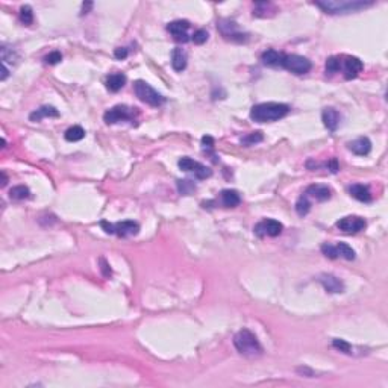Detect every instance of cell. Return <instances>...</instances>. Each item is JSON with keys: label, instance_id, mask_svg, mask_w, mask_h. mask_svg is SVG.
Wrapping results in <instances>:
<instances>
[{"label": "cell", "instance_id": "1", "mask_svg": "<svg viewBox=\"0 0 388 388\" xmlns=\"http://www.w3.org/2000/svg\"><path fill=\"white\" fill-rule=\"evenodd\" d=\"M290 107L287 103L279 102H266L258 103L250 110V118L258 123H269V121H277L288 115Z\"/></svg>", "mask_w": 388, "mask_h": 388}, {"label": "cell", "instance_id": "2", "mask_svg": "<svg viewBox=\"0 0 388 388\" xmlns=\"http://www.w3.org/2000/svg\"><path fill=\"white\" fill-rule=\"evenodd\" d=\"M314 5L326 14L335 15V14L358 12L361 9L373 6L375 2H362V0H323V2H314Z\"/></svg>", "mask_w": 388, "mask_h": 388}, {"label": "cell", "instance_id": "3", "mask_svg": "<svg viewBox=\"0 0 388 388\" xmlns=\"http://www.w3.org/2000/svg\"><path fill=\"white\" fill-rule=\"evenodd\" d=\"M234 346L241 355L255 358L262 354V346L259 344L256 335L249 329H241L235 333Z\"/></svg>", "mask_w": 388, "mask_h": 388}, {"label": "cell", "instance_id": "4", "mask_svg": "<svg viewBox=\"0 0 388 388\" xmlns=\"http://www.w3.org/2000/svg\"><path fill=\"white\" fill-rule=\"evenodd\" d=\"M138 114V108H131L128 105H115L103 114V120L107 125H115L118 121H134Z\"/></svg>", "mask_w": 388, "mask_h": 388}, {"label": "cell", "instance_id": "5", "mask_svg": "<svg viewBox=\"0 0 388 388\" xmlns=\"http://www.w3.org/2000/svg\"><path fill=\"white\" fill-rule=\"evenodd\" d=\"M134 91H135V96L141 102L150 105V107H160V105H163L166 102V99L160 93H158V91H155L146 81H141V79L139 81H135V83H134Z\"/></svg>", "mask_w": 388, "mask_h": 388}, {"label": "cell", "instance_id": "6", "mask_svg": "<svg viewBox=\"0 0 388 388\" xmlns=\"http://www.w3.org/2000/svg\"><path fill=\"white\" fill-rule=\"evenodd\" d=\"M100 226L105 229L107 234H115L118 237H131L137 235L139 232V224L132 220H125V222H118L115 224L108 223V222H100Z\"/></svg>", "mask_w": 388, "mask_h": 388}, {"label": "cell", "instance_id": "7", "mask_svg": "<svg viewBox=\"0 0 388 388\" xmlns=\"http://www.w3.org/2000/svg\"><path fill=\"white\" fill-rule=\"evenodd\" d=\"M282 67L288 72H291L293 75H306L309 70L312 68V64L308 58H304L301 55H287L284 56V62H282Z\"/></svg>", "mask_w": 388, "mask_h": 388}, {"label": "cell", "instance_id": "8", "mask_svg": "<svg viewBox=\"0 0 388 388\" xmlns=\"http://www.w3.org/2000/svg\"><path fill=\"white\" fill-rule=\"evenodd\" d=\"M178 166L184 171L194 173V176H196L197 179H206V178H209L211 174H213V170H211V168H208L206 166H203V164H200L197 161L191 160V158H188V156L181 158Z\"/></svg>", "mask_w": 388, "mask_h": 388}, {"label": "cell", "instance_id": "9", "mask_svg": "<svg viewBox=\"0 0 388 388\" xmlns=\"http://www.w3.org/2000/svg\"><path fill=\"white\" fill-rule=\"evenodd\" d=\"M253 231L258 237H277L284 231V224L275 219H264L253 227Z\"/></svg>", "mask_w": 388, "mask_h": 388}, {"label": "cell", "instance_id": "10", "mask_svg": "<svg viewBox=\"0 0 388 388\" xmlns=\"http://www.w3.org/2000/svg\"><path fill=\"white\" fill-rule=\"evenodd\" d=\"M367 226L365 219L360 216H346L337 222V227L344 234H358L364 231Z\"/></svg>", "mask_w": 388, "mask_h": 388}, {"label": "cell", "instance_id": "11", "mask_svg": "<svg viewBox=\"0 0 388 388\" xmlns=\"http://www.w3.org/2000/svg\"><path fill=\"white\" fill-rule=\"evenodd\" d=\"M222 35L226 40H232V41H244L248 40V35H243L237 29V23L232 20H220L217 23Z\"/></svg>", "mask_w": 388, "mask_h": 388}, {"label": "cell", "instance_id": "12", "mask_svg": "<svg viewBox=\"0 0 388 388\" xmlns=\"http://www.w3.org/2000/svg\"><path fill=\"white\" fill-rule=\"evenodd\" d=\"M341 68L344 70V78L346 79H354L358 76V73L362 72L364 64L360 58L355 56H346L344 61H341Z\"/></svg>", "mask_w": 388, "mask_h": 388}, {"label": "cell", "instance_id": "13", "mask_svg": "<svg viewBox=\"0 0 388 388\" xmlns=\"http://www.w3.org/2000/svg\"><path fill=\"white\" fill-rule=\"evenodd\" d=\"M190 28V22L187 20H174L171 23L167 25V30L173 35L176 41H182V43H187L190 38L187 35V30Z\"/></svg>", "mask_w": 388, "mask_h": 388}, {"label": "cell", "instance_id": "14", "mask_svg": "<svg viewBox=\"0 0 388 388\" xmlns=\"http://www.w3.org/2000/svg\"><path fill=\"white\" fill-rule=\"evenodd\" d=\"M317 280L320 282L323 285V288L328 291V293H343L344 291V284L333 275H329V273H322Z\"/></svg>", "mask_w": 388, "mask_h": 388}, {"label": "cell", "instance_id": "15", "mask_svg": "<svg viewBox=\"0 0 388 388\" xmlns=\"http://www.w3.org/2000/svg\"><path fill=\"white\" fill-rule=\"evenodd\" d=\"M340 120H341V115L335 108H325L322 111V121H323L325 128L331 132L337 131V128L340 126Z\"/></svg>", "mask_w": 388, "mask_h": 388}, {"label": "cell", "instance_id": "16", "mask_svg": "<svg viewBox=\"0 0 388 388\" xmlns=\"http://www.w3.org/2000/svg\"><path fill=\"white\" fill-rule=\"evenodd\" d=\"M347 147L352 153H355L358 156H365L370 153V150H372V141H370L367 137H358L357 139L350 141V143L347 144Z\"/></svg>", "mask_w": 388, "mask_h": 388}, {"label": "cell", "instance_id": "17", "mask_svg": "<svg viewBox=\"0 0 388 388\" xmlns=\"http://www.w3.org/2000/svg\"><path fill=\"white\" fill-rule=\"evenodd\" d=\"M305 194L308 197H312L319 202H326L331 199V190L326 187V185H319V184H314V185H309L305 191Z\"/></svg>", "mask_w": 388, "mask_h": 388}, {"label": "cell", "instance_id": "18", "mask_svg": "<svg viewBox=\"0 0 388 388\" xmlns=\"http://www.w3.org/2000/svg\"><path fill=\"white\" fill-rule=\"evenodd\" d=\"M284 56H285V54H282V52H277L275 49H269L261 55V61L264 65H269V67H282Z\"/></svg>", "mask_w": 388, "mask_h": 388}, {"label": "cell", "instance_id": "19", "mask_svg": "<svg viewBox=\"0 0 388 388\" xmlns=\"http://www.w3.org/2000/svg\"><path fill=\"white\" fill-rule=\"evenodd\" d=\"M349 193H350V196L360 200V202H372V193H370L368 187L367 185H362V184H355V185H352L349 188Z\"/></svg>", "mask_w": 388, "mask_h": 388}, {"label": "cell", "instance_id": "20", "mask_svg": "<svg viewBox=\"0 0 388 388\" xmlns=\"http://www.w3.org/2000/svg\"><path fill=\"white\" fill-rule=\"evenodd\" d=\"M220 197H222V203L224 205V208H235L241 202L240 194L235 190H223L220 193Z\"/></svg>", "mask_w": 388, "mask_h": 388}, {"label": "cell", "instance_id": "21", "mask_svg": "<svg viewBox=\"0 0 388 388\" xmlns=\"http://www.w3.org/2000/svg\"><path fill=\"white\" fill-rule=\"evenodd\" d=\"M107 88L111 91V93H117L120 91L123 86L126 83V76L123 73H112L107 78Z\"/></svg>", "mask_w": 388, "mask_h": 388}, {"label": "cell", "instance_id": "22", "mask_svg": "<svg viewBox=\"0 0 388 388\" xmlns=\"http://www.w3.org/2000/svg\"><path fill=\"white\" fill-rule=\"evenodd\" d=\"M46 117H59V111L55 107H49V105H44V107L38 108L35 112H32L29 115V118L32 121H40Z\"/></svg>", "mask_w": 388, "mask_h": 388}, {"label": "cell", "instance_id": "23", "mask_svg": "<svg viewBox=\"0 0 388 388\" xmlns=\"http://www.w3.org/2000/svg\"><path fill=\"white\" fill-rule=\"evenodd\" d=\"M171 65H173V68L176 70V72H182V70H185V67H187V55H185V52L182 49L176 47L173 50Z\"/></svg>", "mask_w": 388, "mask_h": 388}, {"label": "cell", "instance_id": "24", "mask_svg": "<svg viewBox=\"0 0 388 388\" xmlns=\"http://www.w3.org/2000/svg\"><path fill=\"white\" fill-rule=\"evenodd\" d=\"M276 11L277 9L275 8V5H272L270 2H258V3H255L253 15L255 17H270Z\"/></svg>", "mask_w": 388, "mask_h": 388}, {"label": "cell", "instance_id": "25", "mask_svg": "<svg viewBox=\"0 0 388 388\" xmlns=\"http://www.w3.org/2000/svg\"><path fill=\"white\" fill-rule=\"evenodd\" d=\"M9 197L12 200H25L30 197V190L25 185H17L9 190Z\"/></svg>", "mask_w": 388, "mask_h": 388}, {"label": "cell", "instance_id": "26", "mask_svg": "<svg viewBox=\"0 0 388 388\" xmlns=\"http://www.w3.org/2000/svg\"><path fill=\"white\" fill-rule=\"evenodd\" d=\"M65 139L70 141V143H76V141H81L82 138H85V131L81 126H72L65 131Z\"/></svg>", "mask_w": 388, "mask_h": 388}, {"label": "cell", "instance_id": "27", "mask_svg": "<svg viewBox=\"0 0 388 388\" xmlns=\"http://www.w3.org/2000/svg\"><path fill=\"white\" fill-rule=\"evenodd\" d=\"M335 248H337L338 256H341V258H344L347 261L355 259V250L352 249L347 243H338V244H335Z\"/></svg>", "mask_w": 388, "mask_h": 388}, {"label": "cell", "instance_id": "28", "mask_svg": "<svg viewBox=\"0 0 388 388\" xmlns=\"http://www.w3.org/2000/svg\"><path fill=\"white\" fill-rule=\"evenodd\" d=\"M309 209H311V202L306 194H304V196H301L296 202V211L299 216H306L309 213Z\"/></svg>", "mask_w": 388, "mask_h": 388}, {"label": "cell", "instance_id": "29", "mask_svg": "<svg viewBox=\"0 0 388 388\" xmlns=\"http://www.w3.org/2000/svg\"><path fill=\"white\" fill-rule=\"evenodd\" d=\"M262 139H264L262 132L256 131V132H250V134H248L246 137H243L241 138V144H244V146H255V144L261 143Z\"/></svg>", "mask_w": 388, "mask_h": 388}, {"label": "cell", "instance_id": "30", "mask_svg": "<svg viewBox=\"0 0 388 388\" xmlns=\"http://www.w3.org/2000/svg\"><path fill=\"white\" fill-rule=\"evenodd\" d=\"M19 17H20V22L23 25H26V26H29V25L33 23V12H32V8L29 5H25V6L20 8Z\"/></svg>", "mask_w": 388, "mask_h": 388}, {"label": "cell", "instance_id": "31", "mask_svg": "<svg viewBox=\"0 0 388 388\" xmlns=\"http://www.w3.org/2000/svg\"><path fill=\"white\" fill-rule=\"evenodd\" d=\"M325 67H326V72L328 73H337V72H340V70H341V58H338V56H331V58H328Z\"/></svg>", "mask_w": 388, "mask_h": 388}, {"label": "cell", "instance_id": "32", "mask_svg": "<svg viewBox=\"0 0 388 388\" xmlns=\"http://www.w3.org/2000/svg\"><path fill=\"white\" fill-rule=\"evenodd\" d=\"M0 52H2V64H8V62H15L17 59H19V55L15 54V52L12 49H8L6 46H2V49H0Z\"/></svg>", "mask_w": 388, "mask_h": 388}, {"label": "cell", "instance_id": "33", "mask_svg": "<svg viewBox=\"0 0 388 388\" xmlns=\"http://www.w3.org/2000/svg\"><path fill=\"white\" fill-rule=\"evenodd\" d=\"M322 253L326 258H329V259H337V258H340L338 256V252H337V248H335L333 244H328V243L322 244Z\"/></svg>", "mask_w": 388, "mask_h": 388}, {"label": "cell", "instance_id": "34", "mask_svg": "<svg viewBox=\"0 0 388 388\" xmlns=\"http://www.w3.org/2000/svg\"><path fill=\"white\" fill-rule=\"evenodd\" d=\"M178 190H179V193L188 196V194H191L194 190H196V185H194L191 181H178Z\"/></svg>", "mask_w": 388, "mask_h": 388}, {"label": "cell", "instance_id": "35", "mask_svg": "<svg viewBox=\"0 0 388 388\" xmlns=\"http://www.w3.org/2000/svg\"><path fill=\"white\" fill-rule=\"evenodd\" d=\"M332 346L335 347V349H338L340 352H343V354H352V346L347 343V341H344V340H340V338H335L333 341H332Z\"/></svg>", "mask_w": 388, "mask_h": 388}, {"label": "cell", "instance_id": "36", "mask_svg": "<svg viewBox=\"0 0 388 388\" xmlns=\"http://www.w3.org/2000/svg\"><path fill=\"white\" fill-rule=\"evenodd\" d=\"M61 61H62V54H61V52H58V50L50 52V54L44 58V62L49 64V65H55V64L61 62Z\"/></svg>", "mask_w": 388, "mask_h": 388}, {"label": "cell", "instance_id": "37", "mask_svg": "<svg viewBox=\"0 0 388 388\" xmlns=\"http://www.w3.org/2000/svg\"><path fill=\"white\" fill-rule=\"evenodd\" d=\"M193 41H194V44H203V43H206V40H208V32L205 30V29H199V30H196L193 33V38H191Z\"/></svg>", "mask_w": 388, "mask_h": 388}, {"label": "cell", "instance_id": "38", "mask_svg": "<svg viewBox=\"0 0 388 388\" xmlns=\"http://www.w3.org/2000/svg\"><path fill=\"white\" fill-rule=\"evenodd\" d=\"M114 55L117 59H125V58H128V49L126 47H117L114 50Z\"/></svg>", "mask_w": 388, "mask_h": 388}, {"label": "cell", "instance_id": "39", "mask_svg": "<svg viewBox=\"0 0 388 388\" xmlns=\"http://www.w3.org/2000/svg\"><path fill=\"white\" fill-rule=\"evenodd\" d=\"M328 170H331V173H337L340 170L337 158H331V160L328 161Z\"/></svg>", "mask_w": 388, "mask_h": 388}, {"label": "cell", "instance_id": "40", "mask_svg": "<svg viewBox=\"0 0 388 388\" xmlns=\"http://www.w3.org/2000/svg\"><path fill=\"white\" fill-rule=\"evenodd\" d=\"M202 144H203V147H214V138L211 135H205L202 138Z\"/></svg>", "mask_w": 388, "mask_h": 388}, {"label": "cell", "instance_id": "41", "mask_svg": "<svg viewBox=\"0 0 388 388\" xmlns=\"http://www.w3.org/2000/svg\"><path fill=\"white\" fill-rule=\"evenodd\" d=\"M100 264H102V272H103V276L110 277V276H111V269H110V266L107 264V261H105L103 258H100Z\"/></svg>", "mask_w": 388, "mask_h": 388}, {"label": "cell", "instance_id": "42", "mask_svg": "<svg viewBox=\"0 0 388 388\" xmlns=\"http://www.w3.org/2000/svg\"><path fill=\"white\" fill-rule=\"evenodd\" d=\"M93 8V2H85V3H82V9H81V15H83V14H88L90 12V9Z\"/></svg>", "mask_w": 388, "mask_h": 388}, {"label": "cell", "instance_id": "43", "mask_svg": "<svg viewBox=\"0 0 388 388\" xmlns=\"http://www.w3.org/2000/svg\"><path fill=\"white\" fill-rule=\"evenodd\" d=\"M8 75H9V70H8V67H6L5 64H2V76H0V79L5 81V79L8 78Z\"/></svg>", "mask_w": 388, "mask_h": 388}, {"label": "cell", "instance_id": "44", "mask_svg": "<svg viewBox=\"0 0 388 388\" xmlns=\"http://www.w3.org/2000/svg\"><path fill=\"white\" fill-rule=\"evenodd\" d=\"M2 176H3V182H2V185H6V182H8V179H6V174H5V173H2Z\"/></svg>", "mask_w": 388, "mask_h": 388}]
</instances>
